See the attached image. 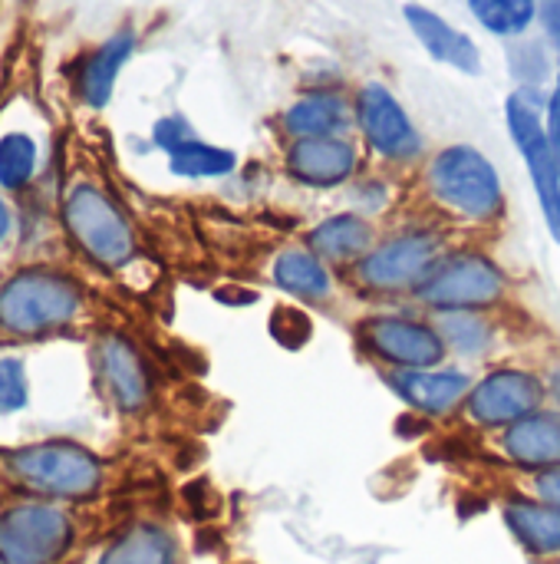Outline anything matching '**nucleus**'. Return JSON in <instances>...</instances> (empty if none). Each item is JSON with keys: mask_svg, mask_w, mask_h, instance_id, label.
Returning <instances> with one entry per match:
<instances>
[{"mask_svg": "<svg viewBox=\"0 0 560 564\" xmlns=\"http://www.w3.org/2000/svg\"><path fill=\"white\" fill-rule=\"evenodd\" d=\"M175 558L178 552L165 529L135 525L102 552L99 564H175Z\"/></svg>", "mask_w": 560, "mask_h": 564, "instance_id": "obj_24", "label": "nucleus"}, {"mask_svg": "<svg viewBox=\"0 0 560 564\" xmlns=\"http://www.w3.org/2000/svg\"><path fill=\"white\" fill-rule=\"evenodd\" d=\"M403 17L409 23V30L416 33V40L422 43V50L442 63V66H452L465 76H479L482 73V50L479 43L462 33L459 26H452L446 17H439L436 10L422 7V3H406L403 7Z\"/></svg>", "mask_w": 560, "mask_h": 564, "instance_id": "obj_18", "label": "nucleus"}, {"mask_svg": "<svg viewBox=\"0 0 560 564\" xmlns=\"http://www.w3.org/2000/svg\"><path fill=\"white\" fill-rule=\"evenodd\" d=\"M353 122V99L340 89H310L294 99L281 112V132L294 139H323V135H347Z\"/></svg>", "mask_w": 560, "mask_h": 564, "instance_id": "obj_19", "label": "nucleus"}, {"mask_svg": "<svg viewBox=\"0 0 560 564\" xmlns=\"http://www.w3.org/2000/svg\"><path fill=\"white\" fill-rule=\"evenodd\" d=\"M79 311V291L53 274H17L0 288V324L17 334H36L73 321Z\"/></svg>", "mask_w": 560, "mask_h": 564, "instance_id": "obj_9", "label": "nucleus"}, {"mask_svg": "<svg viewBox=\"0 0 560 564\" xmlns=\"http://www.w3.org/2000/svg\"><path fill=\"white\" fill-rule=\"evenodd\" d=\"M152 142L168 152V169L182 178H224L238 169V155L231 149L201 142L182 116L158 119L152 126Z\"/></svg>", "mask_w": 560, "mask_h": 564, "instance_id": "obj_15", "label": "nucleus"}, {"mask_svg": "<svg viewBox=\"0 0 560 564\" xmlns=\"http://www.w3.org/2000/svg\"><path fill=\"white\" fill-rule=\"evenodd\" d=\"M502 519L528 555L560 558V509L535 496H515L502 506Z\"/></svg>", "mask_w": 560, "mask_h": 564, "instance_id": "obj_21", "label": "nucleus"}, {"mask_svg": "<svg viewBox=\"0 0 560 564\" xmlns=\"http://www.w3.org/2000/svg\"><path fill=\"white\" fill-rule=\"evenodd\" d=\"M436 324L442 330L449 357H459L462 364H485L502 344V321L495 314L455 311L436 314Z\"/></svg>", "mask_w": 560, "mask_h": 564, "instance_id": "obj_22", "label": "nucleus"}, {"mask_svg": "<svg viewBox=\"0 0 560 564\" xmlns=\"http://www.w3.org/2000/svg\"><path fill=\"white\" fill-rule=\"evenodd\" d=\"M386 390L422 420H449L465 410L475 387V373L459 364H442L432 370H393L380 373Z\"/></svg>", "mask_w": 560, "mask_h": 564, "instance_id": "obj_11", "label": "nucleus"}, {"mask_svg": "<svg viewBox=\"0 0 560 564\" xmlns=\"http://www.w3.org/2000/svg\"><path fill=\"white\" fill-rule=\"evenodd\" d=\"M10 466L26 486L53 496H89L102 479L99 459L73 443H43L20 449L10 456Z\"/></svg>", "mask_w": 560, "mask_h": 564, "instance_id": "obj_10", "label": "nucleus"}, {"mask_svg": "<svg viewBox=\"0 0 560 564\" xmlns=\"http://www.w3.org/2000/svg\"><path fill=\"white\" fill-rule=\"evenodd\" d=\"M512 278L495 254L479 245H452L413 294V307L432 317L455 311L498 314L512 301Z\"/></svg>", "mask_w": 560, "mask_h": 564, "instance_id": "obj_3", "label": "nucleus"}, {"mask_svg": "<svg viewBox=\"0 0 560 564\" xmlns=\"http://www.w3.org/2000/svg\"><path fill=\"white\" fill-rule=\"evenodd\" d=\"M380 228L370 215L356 212V208H347V212H333L327 218H320L307 235H304V245L320 258L327 261L333 271H353L370 251L373 245L380 241Z\"/></svg>", "mask_w": 560, "mask_h": 564, "instance_id": "obj_16", "label": "nucleus"}, {"mask_svg": "<svg viewBox=\"0 0 560 564\" xmlns=\"http://www.w3.org/2000/svg\"><path fill=\"white\" fill-rule=\"evenodd\" d=\"M531 496L541 499V502H548V506H554V509H560V469L538 473V476L531 479Z\"/></svg>", "mask_w": 560, "mask_h": 564, "instance_id": "obj_29", "label": "nucleus"}, {"mask_svg": "<svg viewBox=\"0 0 560 564\" xmlns=\"http://www.w3.org/2000/svg\"><path fill=\"white\" fill-rule=\"evenodd\" d=\"M505 122L512 132L515 149L525 159V169L531 175L545 228L551 241L560 248V159L545 129V112L535 96V89H515L505 99Z\"/></svg>", "mask_w": 560, "mask_h": 564, "instance_id": "obj_6", "label": "nucleus"}, {"mask_svg": "<svg viewBox=\"0 0 560 564\" xmlns=\"http://www.w3.org/2000/svg\"><path fill=\"white\" fill-rule=\"evenodd\" d=\"M26 403V380L23 364L13 357L0 360V413H13Z\"/></svg>", "mask_w": 560, "mask_h": 564, "instance_id": "obj_28", "label": "nucleus"}, {"mask_svg": "<svg viewBox=\"0 0 560 564\" xmlns=\"http://www.w3.org/2000/svg\"><path fill=\"white\" fill-rule=\"evenodd\" d=\"M73 539L69 519L53 506H17L0 519V562L50 564Z\"/></svg>", "mask_w": 560, "mask_h": 564, "instance_id": "obj_12", "label": "nucleus"}, {"mask_svg": "<svg viewBox=\"0 0 560 564\" xmlns=\"http://www.w3.org/2000/svg\"><path fill=\"white\" fill-rule=\"evenodd\" d=\"M545 383H548V406L560 410V364H554V367L545 373Z\"/></svg>", "mask_w": 560, "mask_h": 564, "instance_id": "obj_33", "label": "nucleus"}, {"mask_svg": "<svg viewBox=\"0 0 560 564\" xmlns=\"http://www.w3.org/2000/svg\"><path fill=\"white\" fill-rule=\"evenodd\" d=\"M545 129H548V139H551V145H554V152H558L560 159V66L558 83H554V89H551V96L545 102Z\"/></svg>", "mask_w": 560, "mask_h": 564, "instance_id": "obj_31", "label": "nucleus"}, {"mask_svg": "<svg viewBox=\"0 0 560 564\" xmlns=\"http://www.w3.org/2000/svg\"><path fill=\"white\" fill-rule=\"evenodd\" d=\"M449 248H452L449 225H442L439 218L406 221L380 235L373 251L353 271H347V284L366 301H380V304L413 301V294L436 271V264Z\"/></svg>", "mask_w": 560, "mask_h": 564, "instance_id": "obj_2", "label": "nucleus"}, {"mask_svg": "<svg viewBox=\"0 0 560 564\" xmlns=\"http://www.w3.org/2000/svg\"><path fill=\"white\" fill-rule=\"evenodd\" d=\"M284 172L314 192L350 185L360 172V149L350 135L294 139L284 149Z\"/></svg>", "mask_w": 560, "mask_h": 564, "instance_id": "obj_13", "label": "nucleus"}, {"mask_svg": "<svg viewBox=\"0 0 560 564\" xmlns=\"http://www.w3.org/2000/svg\"><path fill=\"white\" fill-rule=\"evenodd\" d=\"M132 50H135V33L119 30L83 63V69H79V96L86 99V106L102 109L112 99L116 76H119L122 63L132 56Z\"/></svg>", "mask_w": 560, "mask_h": 564, "instance_id": "obj_23", "label": "nucleus"}, {"mask_svg": "<svg viewBox=\"0 0 560 564\" xmlns=\"http://www.w3.org/2000/svg\"><path fill=\"white\" fill-rule=\"evenodd\" d=\"M545 406H548L545 373L525 364H495L482 377H475L462 416L469 420V426L482 433H505L508 426L521 423L525 416Z\"/></svg>", "mask_w": 560, "mask_h": 564, "instance_id": "obj_5", "label": "nucleus"}, {"mask_svg": "<svg viewBox=\"0 0 560 564\" xmlns=\"http://www.w3.org/2000/svg\"><path fill=\"white\" fill-rule=\"evenodd\" d=\"M541 0H469L472 17L502 40H518L538 20Z\"/></svg>", "mask_w": 560, "mask_h": 564, "instance_id": "obj_25", "label": "nucleus"}, {"mask_svg": "<svg viewBox=\"0 0 560 564\" xmlns=\"http://www.w3.org/2000/svg\"><path fill=\"white\" fill-rule=\"evenodd\" d=\"M267 334L284 350H304L314 340V317L300 304H277L267 317Z\"/></svg>", "mask_w": 560, "mask_h": 564, "instance_id": "obj_26", "label": "nucleus"}, {"mask_svg": "<svg viewBox=\"0 0 560 564\" xmlns=\"http://www.w3.org/2000/svg\"><path fill=\"white\" fill-rule=\"evenodd\" d=\"M267 278L287 301L300 307L327 311L340 291L337 271L327 261H320L307 245H284L281 251H274L267 264Z\"/></svg>", "mask_w": 560, "mask_h": 564, "instance_id": "obj_14", "label": "nucleus"}, {"mask_svg": "<svg viewBox=\"0 0 560 564\" xmlns=\"http://www.w3.org/2000/svg\"><path fill=\"white\" fill-rule=\"evenodd\" d=\"M99 370L122 413H139L152 400V377L139 350L122 337H106L99 344Z\"/></svg>", "mask_w": 560, "mask_h": 564, "instance_id": "obj_20", "label": "nucleus"}, {"mask_svg": "<svg viewBox=\"0 0 560 564\" xmlns=\"http://www.w3.org/2000/svg\"><path fill=\"white\" fill-rule=\"evenodd\" d=\"M422 188L442 225L488 231L498 228L508 215V195L498 169L482 149L465 142L446 145L429 159Z\"/></svg>", "mask_w": 560, "mask_h": 564, "instance_id": "obj_1", "label": "nucleus"}, {"mask_svg": "<svg viewBox=\"0 0 560 564\" xmlns=\"http://www.w3.org/2000/svg\"><path fill=\"white\" fill-rule=\"evenodd\" d=\"M36 165V145L30 135H7L0 139V185L20 188L30 182Z\"/></svg>", "mask_w": 560, "mask_h": 564, "instance_id": "obj_27", "label": "nucleus"}, {"mask_svg": "<svg viewBox=\"0 0 560 564\" xmlns=\"http://www.w3.org/2000/svg\"><path fill=\"white\" fill-rule=\"evenodd\" d=\"M7 231H10V212H7V205L0 202V241L7 238Z\"/></svg>", "mask_w": 560, "mask_h": 564, "instance_id": "obj_34", "label": "nucleus"}, {"mask_svg": "<svg viewBox=\"0 0 560 564\" xmlns=\"http://www.w3.org/2000/svg\"><path fill=\"white\" fill-rule=\"evenodd\" d=\"M353 122L366 149L389 165H416L426 152V142L403 109V102L383 83H363L353 96Z\"/></svg>", "mask_w": 560, "mask_h": 564, "instance_id": "obj_7", "label": "nucleus"}, {"mask_svg": "<svg viewBox=\"0 0 560 564\" xmlns=\"http://www.w3.org/2000/svg\"><path fill=\"white\" fill-rule=\"evenodd\" d=\"M231 291H234V294H228L224 288H218V291H215V297H218L221 304H228V307H251V304H257V301H261V294H257L254 288L231 284Z\"/></svg>", "mask_w": 560, "mask_h": 564, "instance_id": "obj_32", "label": "nucleus"}, {"mask_svg": "<svg viewBox=\"0 0 560 564\" xmlns=\"http://www.w3.org/2000/svg\"><path fill=\"white\" fill-rule=\"evenodd\" d=\"M498 453L521 473L560 469V410L545 406L498 433Z\"/></svg>", "mask_w": 560, "mask_h": 564, "instance_id": "obj_17", "label": "nucleus"}, {"mask_svg": "<svg viewBox=\"0 0 560 564\" xmlns=\"http://www.w3.org/2000/svg\"><path fill=\"white\" fill-rule=\"evenodd\" d=\"M353 344L363 360L393 370H432L449 364V347L432 314L419 307H380L353 321Z\"/></svg>", "mask_w": 560, "mask_h": 564, "instance_id": "obj_4", "label": "nucleus"}, {"mask_svg": "<svg viewBox=\"0 0 560 564\" xmlns=\"http://www.w3.org/2000/svg\"><path fill=\"white\" fill-rule=\"evenodd\" d=\"M538 20H541L545 36H548L551 50L558 53V59H560V0H541V7H538Z\"/></svg>", "mask_w": 560, "mask_h": 564, "instance_id": "obj_30", "label": "nucleus"}, {"mask_svg": "<svg viewBox=\"0 0 560 564\" xmlns=\"http://www.w3.org/2000/svg\"><path fill=\"white\" fill-rule=\"evenodd\" d=\"M66 225L73 238L83 245V251L106 268H122L139 251L132 225L96 185H76L69 192Z\"/></svg>", "mask_w": 560, "mask_h": 564, "instance_id": "obj_8", "label": "nucleus"}]
</instances>
